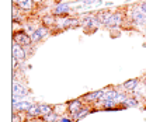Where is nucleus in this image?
Masks as SVG:
<instances>
[{
  "label": "nucleus",
  "instance_id": "2",
  "mask_svg": "<svg viewBox=\"0 0 146 122\" xmlns=\"http://www.w3.org/2000/svg\"><path fill=\"white\" fill-rule=\"evenodd\" d=\"M14 39H16V42L18 45H30L31 44V38L25 32H17L16 36H14Z\"/></svg>",
  "mask_w": 146,
  "mask_h": 122
},
{
  "label": "nucleus",
  "instance_id": "5",
  "mask_svg": "<svg viewBox=\"0 0 146 122\" xmlns=\"http://www.w3.org/2000/svg\"><path fill=\"white\" fill-rule=\"evenodd\" d=\"M80 109H82V103L79 100H74L72 103H69V111L72 112L73 115H76Z\"/></svg>",
  "mask_w": 146,
  "mask_h": 122
},
{
  "label": "nucleus",
  "instance_id": "18",
  "mask_svg": "<svg viewBox=\"0 0 146 122\" xmlns=\"http://www.w3.org/2000/svg\"><path fill=\"white\" fill-rule=\"evenodd\" d=\"M63 27H77V20H72V18L66 20L65 24H63Z\"/></svg>",
  "mask_w": 146,
  "mask_h": 122
},
{
  "label": "nucleus",
  "instance_id": "14",
  "mask_svg": "<svg viewBox=\"0 0 146 122\" xmlns=\"http://www.w3.org/2000/svg\"><path fill=\"white\" fill-rule=\"evenodd\" d=\"M14 107L17 108L18 111H28V108L31 105L28 104V101H23V103H18V104H14Z\"/></svg>",
  "mask_w": 146,
  "mask_h": 122
},
{
  "label": "nucleus",
  "instance_id": "11",
  "mask_svg": "<svg viewBox=\"0 0 146 122\" xmlns=\"http://www.w3.org/2000/svg\"><path fill=\"white\" fill-rule=\"evenodd\" d=\"M117 97H118V93L114 91V90H111V91L104 93V95H103V101H104V100H115Z\"/></svg>",
  "mask_w": 146,
  "mask_h": 122
},
{
  "label": "nucleus",
  "instance_id": "13",
  "mask_svg": "<svg viewBox=\"0 0 146 122\" xmlns=\"http://www.w3.org/2000/svg\"><path fill=\"white\" fill-rule=\"evenodd\" d=\"M27 114H28L30 117H35L38 114H41V112H39V105H31V107L28 108Z\"/></svg>",
  "mask_w": 146,
  "mask_h": 122
},
{
  "label": "nucleus",
  "instance_id": "28",
  "mask_svg": "<svg viewBox=\"0 0 146 122\" xmlns=\"http://www.w3.org/2000/svg\"><path fill=\"white\" fill-rule=\"evenodd\" d=\"M145 86H146V79H145Z\"/></svg>",
  "mask_w": 146,
  "mask_h": 122
},
{
  "label": "nucleus",
  "instance_id": "29",
  "mask_svg": "<svg viewBox=\"0 0 146 122\" xmlns=\"http://www.w3.org/2000/svg\"><path fill=\"white\" fill-rule=\"evenodd\" d=\"M45 122H46V121H45Z\"/></svg>",
  "mask_w": 146,
  "mask_h": 122
},
{
  "label": "nucleus",
  "instance_id": "15",
  "mask_svg": "<svg viewBox=\"0 0 146 122\" xmlns=\"http://www.w3.org/2000/svg\"><path fill=\"white\" fill-rule=\"evenodd\" d=\"M69 10V6L68 4H59L56 9H55V14H62V13H68Z\"/></svg>",
  "mask_w": 146,
  "mask_h": 122
},
{
  "label": "nucleus",
  "instance_id": "10",
  "mask_svg": "<svg viewBox=\"0 0 146 122\" xmlns=\"http://www.w3.org/2000/svg\"><path fill=\"white\" fill-rule=\"evenodd\" d=\"M110 16H111V13H108V11H101V13H98V16L96 17V20L104 24V23L110 18Z\"/></svg>",
  "mask_w": 146,
  "mask_h": 122
},
{
  "label": "nucleus",
  "instance_id": "17",
  "mask_svg": "<svg viewBox=\"0 0 146 122\" xmlns=\"http://www.w3.org/2000/svg\"><path fill=\"white\" fill-rule=\"evenodd\" d=\"M42 23H44L45 25H52V24L55 23L54 16H45V17L42 18Z\"/></svg>",
  "mask_w": 146,
  "mask_h": 122
},
{
  "label": "nucleus",
  "instance_id": "12",
  "mask_svg": "<svg viewBox=\"0 0 146 122\" xmlns=\"http://www.w3.org/2000/svg\"><path fill=\"white\" fill-rule=\"evenodd\" d=\"M138 86V80H135V79H132V80H128L124 83V87L127 88V90H135Z\"/></svg>",
  "mask_w": 146,
  "mask_h": 122
},
{
  "label": "nucleus",
  "instance_id": "23",
  "mask_svg": "<svg viewBox=\"0 0 146 122\" xmlns=\"http://www.w3.org/2000/svg\"><path fill=\"white\" fill-rule=\"evenodd\" d=\"M84 4H94V3H100V0H83Z\"/></svg>",
  "mask_w": 146,
  "mask_h": 122
},
{
  "label": "nucleus",
  "instance_id": "9",
  "mask_svg": "<svg viewBox=\"0 0 146 122\" xmlns=\"http://www.w3.org/2000/svg\"><path fill=\"white\" fill-rule=\"evenodd\" d=\"M33 1L34 0H17V4L24 10H30L33 7Z\"/></svg>",
  "mask_w": 146,
  "mask_h": 122
},
{
  "label": "nucleus",
  "instance_id": "25",
  "mask_svg": "<svg viewBox=\"0 0 146 122\" xmlns=\"http://www.w3.org/2000/svg\"><path fill=\"white\" fill-rule=\"evenodd\" d=\"M141 10H142L143 13H146V1H143V3H142V6H141Z\"/></svg>",
  "mask_w": 146,
  "mask_h": 122
},
{
  "label": "nucleus",
  "instance_id": "21",
  "mask_svg": "<svg viewBox=\"0 0 146 122\" xmlns=\"http://www.w3.org/2000/svg\"><path fill=\"white\" fill-rule=\"evenodd\" d=\"M125 101H127V104H128V105H131V107H136V105H138L136 100H133V98H127Z\"/></svg>",
  "mask_w": 146,
  "mask_h": 122
},
{
  "label": "nucleus",
  "instance_id": "22",
  "mask_svg": "<svg viewBox=\"0 0 146 122\" xmlns=\"http://www.w3.org/2000/svg\"><path fill=\"white\" fill-rule=\"evenodd\" d=\"M114 103H115V100H104V105H106L107 108L112 107V105H114Z\"/></svg>",
  "mask_w": 146,
  "mask_h": 122
},
{
  "label": "nucleus",
  "instance_id": "26",
  "mask_svg": "<svg viewBox=\"0 0 146 122\" xmlns=\"http://www.w3.org/2000/svg\"><path fill=\"white\" fill-rule=\"evenodd\" d=\"M62 122H70L69 119H62Z\"/></svg>",
  "mask_w": 146,
  "mask_h": 122
},
{
  "label": "nucleus",
  "instance_id": "6",
  "mask_svg": "<svg viewBox=\"0 0 146 122\" xmlns=\"http://www.w3.org/2000/svg\"><path fill=\"white\" fill-rule=\"evenodd\" d=\"M45 35H46V28L41 27V28H38V30H35V31L33 32V39H34V41H39V39H42Z\"/></svg>",
  "mask_w": 146,
  "mask_h": 122
},
{
  "label": "nucleus",
  "instance_id": "1",
  "mask_svg": "<svg viewBox=\"0 0 146 122\" xmlns=\"http://www.w3.org/2000/svg\"><path fill=\"white\" fill-rule=\"evenodd\" d=\"M121 18H122V16H121L119 13H114V14H111L108 20L104 23V25H106V27H110V28H111V27H117V25L121 23Z\"/></svg>",
  "mask_w": 146,
  "mask_h": 122
},
{
  "label": "nucleus",
  "instance_id": "24",
  "mask_svg": "<svg viewBox=\"0 0 146 122\" xmlns=\"http://www.w3.org/2000/svg\"><path fill=\"white\" fill-rule=\"evenodd\" d=\"M11 119H13V122H20V121H21V119H20V117H18V115H16V114L13 115V118H11Z\"/></svg>",
  "mask_w": 146,
  "mask_h": 122
},
{
  "label": "nucleus",
  "instance_id": "19",
  "mask_svg": "<svg viewBox=\"0 0 146 122\" xmlns=\"http://www.w3.org/2000/svg\"><path fill=\"white\" fill-rule=\"evenodd\" d=\"M55 119H56V114L55 112H49V114L45 115V121L46 122H55Z\"/></svg>",
  "mask_w": 146,
  "mask_h": 122
},
{
  "label": "nucleus",
  "instance_id": "7",
  "mask_svg": "<svg viewBox=\"0 0 146 122\" xmlns=\"http://www.w3.org/2000/svg\"><path fill=\"white\" fill-rule=\"evenodd\" d=\"M133 21L136 24H146V17L143 16V11H135L133 13Z\"/></svg>",
  "mask_w": 146,
  "mask_h": 122
},
{
  "label": "nucleus",
  "instance_id": "20",
  "mask_svg": "<svg viewBox=\"0 0 146 122\" xmlns=\"http://www.w3.org/2000/svg\"><path fill=\"white\" fill-rule=\"evenodd\" d=\"M87 114H89V111H87V109H84V111H82V109H80V111H79V112H77V114L74 115V118H76V119H80V118L86 117Z\"/></svg>",
  "mask_w": 146,
  "mask_h": 122
},
{
  "label": "nucleus",
  "instance_id": "8",
  "mask_svg": "<svg viewBox=\"0 0 146 122\" xmlns=\"http://www.w3.org/2000/svg\"><path fill=\"white\" fill-rule=\"evenodd\" d=\"M103 95H104V91L98 90V91H96V93H91L89 95H86L84 98H86V100H103Z\"/></svg>",
  "mask_w": 146,
  "mask_h": 122
},
{
  "label": "nucleus",
  "instance_id": "4",
  "mask_svg": "<svg viewBox=\"0 0 146 122\" xmlns=\"http://www.w3.org/2000/svg\"><path fill=\"white\" fill-rule=\"evenodd\" d=\"M13 58L20 59V60L25 58V53H24V51L21 49V46H20V45H17V44H14V45H13Z\"/></svg>",
  "mask_w": 146,
  "mask_h": 122
},
{
  "label": "nucleus",
  "instance_id": "16",
  "mask_svg": "<svg viewBox=\"0 0 146 122\" xmlns=\"http://www.w3.org/2000/svg\"><path fill=\"white\" fill-rule=\"evenodd\" d=\"M39 112H41L42 115H46V114L52 112V109H51L49 105H39Z\"/></svg>",
  "mask_w": 146,
  "mask_h": 122
},
{
  "label": "nucleus",
  "instance_id": "27",
  "mask_svg": "<svg viewBox=\"0 0 146 122\" xmlns=\"http://www.w3.org/2000/svg\"><path fill=\"white\" fill-rule=\"evenodd\" d=\"M34 1H41V0H34Z\"/></svg>",
  "mask_w": 146,
  "mask_h": 122
},
{
  "label": "nucleus",
  "instance_id": "3",
  "mask_svg": "<svg viewBox=\"0 0 146 122\" xmlns=\"http://www.w3.org/2000/svg\"><path fill=\"white\" fill-rule=\"evenodd\" d=\"M27 95V90L24 87H21L20 84H14L13 86V97L14 100H17L20 97H25Z\"/></svg>",
  "mask_w": 146,
  "mask_h": 122
}]
</instances>
